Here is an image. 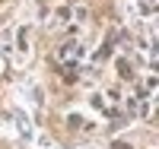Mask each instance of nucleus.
Wrapping results in <instances>:
<instances>
[{
  "label": "nucleus",
  "instance_id": "obj_3",
  "mask_svg": "<svg viewBox=\"0 0 159 149\" xmlns=\"http://www.w3.org/2000/svg\"><path fill=\"white\" fill-rule=\"evenodd\" d=\"M111 149H130V146H127V143H124V140H118V143H115V146H111Z\"/></svg>",
  "mask_w": 159,
  "mask_h": 149
},
{
  "label": "nucleus",
  "instance_id": "obj_2",
  "mask_svg": "<svg viewBox=\"0 0 159 149\" xmlns=\"http://www.w3.org/2000/svg\"><path fill=\"white\" fill-rule=\"evenodd\" d=\"M118 73H121V79H130L134 73H130V64L127 60H118Z\"/></svg>",
  "mask_w": 159,
  "mask_h": 149
},
{
  "label": "nucleus",
  "instance_id": "obj_1",
  "mask_svg": "<svg viewBox=\"0 0 159 149\" xmlns=\"http://www.w3.org/2000/svg\"><path fill=\"white\" fill-rule=\"evenodd\" d=\"M80 54H83V48H80L76 42H67V45H61V51H57V57L61 60H67V64H73Z\"/></svg>",
  "mask_w": 159,
  "mask_h": 149
}]
</instances>
